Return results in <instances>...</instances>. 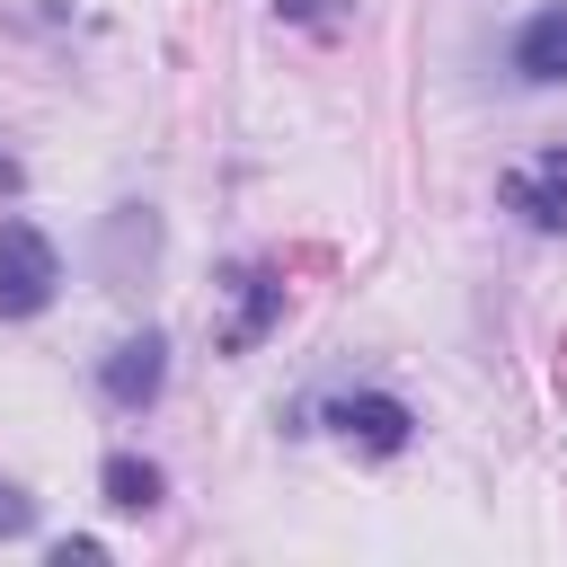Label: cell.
Returning <instances> with one entry per match:
<instances>
[{"label":"cell","mask_w":567,"mask_h":567,"mask_svg":"<svg viewBox=\"0 0 567 567\" xmlns=\"http://www.w3.org/2000/svg\"><path fill=\"white\" fill-rule=\"evenodd\" d=\"M53 292H62V248L27 213H9L0 221V319H35Z\"/></svg>","instance_id":"1"},{"label":"cell","mask_w":567,"mask_h":567,"mask_svg":"<svg viewBox=\"0 0 567 567\" xmlns=\"http://www.w3.org/2000/svg\"><path fill=\"white\" fill-rule=\"evenodd\" d=\"M97 390H106V408L142 416V408L168 390V337H159V328H142V337L106 346V363H97Z\"/></svg>","instance_id":"2"},{"label":"cell","mask_w":567,"mask_h":567,"mask_svg":"<svg viewBox=\"0 0 567 567\" xmlns=\"http://www.w3.org/2000/svg\"><path fill=\"white\" fill-rule=\"evenodd\" d=\"M319 416H328L354 452H381V461H390V452H408V434H416L408 399H390V390H346V399H328Z\"/></svg>","instance_id":"3"},{"label":"cell","mask_w":567,"mask_h":567,"mask_svg":"<svg viewBox=\"0 0 567 567\" xmlns=\"http://www.w3.org/2000/svg\"><path fill=\"white\" fill-rule=\"evenodd\" d=\"M505 213H523L540 239H558L567 230V142H549L540 159H523V168H505Z\"/></svg>","instance_id":"4"},{"label":"cell","mask_w":567,"mask_h":567,"mask_svg":"<svg viewBox=\"0 0 567 567\" xmlns=\"http://www.w3.org/2000/svg\"><path fill=\"white\" fill-rule=\"evenodd\" d=\"M275 319H284V266H266V257L230 266V319H221V354H248V346H257Z\"/></svg>","instance_id":"5"},{"label":"cell","mask_w":567,"mask_h":567,"mask_svg":"<svg viewBox=\"0 0 567 567\" xmlns=\"http://www.w3.org/2000/svg\"><path fill=\"white\" fill-rule=\"evenodd\" d=\"M514 71H523L532 89H558V80H567V0H549V9L523 18V35H514Z\"/></svg>","instance_id":"6"},{"label":"cell","mask_w":567,"mask_h":567,"mask_svg":"<svg viewBox=\"0 0 567 567\" xmlns=\"http://www.w3.org/2000/svg\"><path fill=\"white\" fill-rule=\"evenodd\" d=\"M97 487H106V505H115V514H151L168 478H159V461H142V452H106Z\"/></svg>","instance_id":"7"},{"label":"cell","mask_w":567,"mask_h":567,"mask_svg":"<svg viewBox=\"0 0 567 567\" xmlns=\"http://www.w3.org/2000/svg\"><path fill=\"white\" fill-rule=\"evenodd\" d=\"M18 532H35V496L0 478V540H18Z\"/></svg>","instance_id":"8"}]
</instances>
